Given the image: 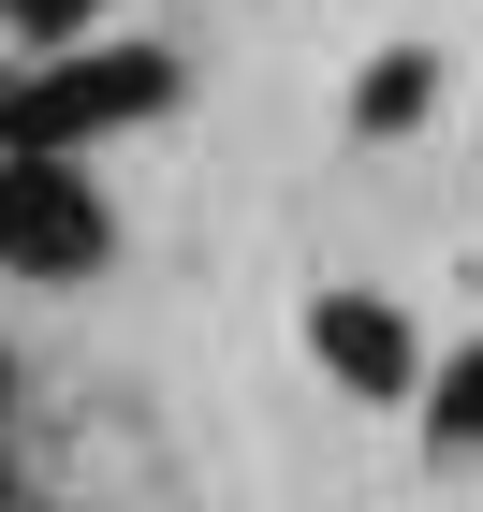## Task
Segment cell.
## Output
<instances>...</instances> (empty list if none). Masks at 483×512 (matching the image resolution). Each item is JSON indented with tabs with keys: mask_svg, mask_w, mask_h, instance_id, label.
<instances>
[{
	"mask_svg": "<svg viewBox=\"0 0 483 512\" xmlns=\"http://www.w3.org/2000/svg\"><path fill=\"white\" fill-rule=\"evenodd\" d=\"M176 103V59H147V44H59L44 74L0 88V147H44V161H74L88 132H118V118H161Z\"/></svg>",
	"mask_w": 483,
	"mask_h": 512,
	"instance_id": "6da1fadb",
	"label": "cell"
},
{
	"mask_svg": "<svg viewBox=\"0 0 483 512\" xmlns=\"http://www.w3.org/2000/svg\"><path fill=\"white\" fill-rule=\"evenodd\" d=\"M0 264L15 278H88L103 264V191L44 147H0Z\"/></svg>",
	"mask_w": 483,
	"mask_h": 512,
	"instance_id": "7a4b0ae2",
	"label": "cell"
},
{
	"mask_svg": "<svg viewBox=\"0 0 483 512\" xmlns=\"http://www.w3.org/2000/svg\"><path fill=\"white\" fill-rule=\"evenodd\" d=\"M308 352L337 366L352 395H410V381H425V337H410V308H381V293H322V308H308Z\"/></svg>",
	"mask_w": 483,
	"mask_h": 512,
	"instance_id": "3957f363",
	"label": "cell"
},
{
	"mask_svg": "<svg viewBox=\"0 0 483 512\" xmlns=\"http://www.w3.org/2000/svg\"><path fill=\"white\" fill-rule=\"evenodd\" d=\"M425 439H440V454H483V337L425 381Z\"/></svg>",
	"mask_w": 483,
	"mask_h": 512,
	"instance_id": "277c9868",
	"label": "cell"
},
{
	"mask_svg": "<svg viewBox=\"0 0 483 512\" xmlns=\"http://www.w3.org/2000/svg\"><path fill=\"white\" fill-rule=\"evenodd\" d=\"M425 88H440L425 59H381V74L352 88V118H366V132H410V118H425Z\"/></svg>",
	"mask_w": 483,
	"mask_h": 512,
	"instance_id": "5b68a950",
	"label": "cell"
},
{
	"mask_svg": "<svg viewBox=\"0 0 483 512\" xmlns=\"http://www.w3.org/2000/svg\"><path fill=\"white\" fill-rule=\"evenodd\" d=\"M88 15L103 0H0V30H30V44H88Z\"/></svg>",
	"mask_w": 483,
	"mask_h": 512,
	"instance_id": "8992f818",
	"label": "cell"
},
{
	"mask_svg": "<svg viewBox=\"0 0 483 512\" xmlns=\"http://www.w3.org/2000/svg\"><path fill=\"white\" fill-rule=\"evenodd\" d=\"M0 498H15V469H0Z\"/></svg>",
	"mask_w": 483,
	"mask_h": 512,
	"instance_id": "52a82bcc",
	"label": "cell"
}]
</instances>
